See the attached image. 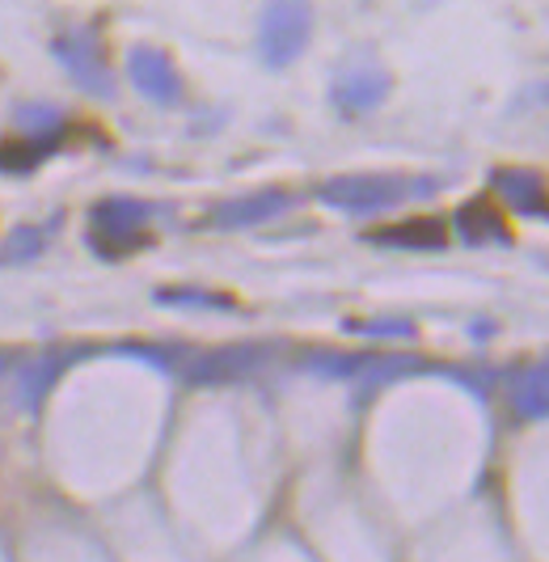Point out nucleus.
I'll use <instances>...</instances> for the list:
<instances>
[{
  "instance_id": "obj_6",
  "label": "nucleus",
  "mask_w": 549,
  "mask_h": 562,
  "mask_svg": "<svg viewBox=\"0 0 549 562\" xmlns=\"http://www.w3.org/2000/svg\"><path fill=\"white\" fill-rule=\"evenodd\" d=\"M271 360V347L262 342H242V347H220V351H208L187 364V381L194 385H224V381H237V376H249L254 368H262Z\"/></svg>"
},
{
  "instance_id": "obj_22",
  "label": "nucleus",
  "mask_w": 549,
  "mask_h": 562,
  "mask_svg": "<svg viewBox=\"0 0 549 562\" xmlns=\"http://www.w3.org/2000/svg\"><path fill=\"white\" fill-rule=\"evenodd\" d=\"M546 216H549V203H546Z\"/></svg>"
},
{
  "instance_id": "obj_4",
  "label": "nucleus",
  "mask_w": 549,
  "mask_h": 562,
  "mask_svg": "<svg viewBox=\"0 0 549 562\" xmlns=\"http://www.w3.org/2000/svg\"><path fill=\"white\" fill-rule=\"evenodd\" d=\"M52 52H55V59L72 72V81L81 85V89L98 93V98H110V93H114V72H110V64H107V47H102V38H98L93 26L64 30L52 43Z\"/></svg>"
},
{
  "instance_id": "obj_8",
  "label": "nucleus",
  "mask_w": 549,
  "mask_h": 562,
  "mask_svg": "<svg viewBox=\"0 0 549 562\" xmlns=\"http://www.w3.org/2000/svg\"><path fill=\"white\" fill-rule=\"evenodd\" d=\"M296 207V195L292 191H279V187H267V191H254V195L228 199L212 212V225L216 228H254L267 225V221H279Z\"/></svg>"
},
{
  "instance_id": "obj_21",
  "label": "nucleus",
  "mask_w": 549,
  "mask_h": 562,
  "mask_svg": "<svg viewBox=\"0 0 549 562\" xmlns=\"http://www.w3.org/2000/svg\"><path fill=\"white\" fill-rule=\"evenodd\" d=\"M4 368H9V356H4V351H0V376H4Z\"/></svg>"
},
{
  "instance_id": "obj_3",
  "label": "nucleus",
  "mask_w": 549,
  "mask_h": 562,
  "mask_svg": "<svg viewBox=\"0 0 549 562\" xmlns=\"http://www.w3.org/2000/svg\"><path fill=\"white\" fill-rule=\"evenodd\" d=\"M313 34V4L309 0H267L262 26H258V52L271 68H288L301 59Z\"/></svg>"
},
{
  "instance_id": "obj_9",
  "label": "nucleus",
  "mask_w": 549,
  "mask_h": 562,
  "mask_svg": "<svg viewBox=\"0 0 549 562\" xmlns=\"http://www.w3.org/2000/svg\"><path fill=\"white\" fill-rule=\"evenodd\" d=\"M452 228H457V237L466 241L469 250H482V246H512L507 216L494 207L491 199H469V203H461L457 216H452Z\"/></svg>"
},
{
  "instance_id": "obj_16",
  "label": "nucleus",
  "mask_w": 549,
  "mask_h": 562,
  "mask_svg": "<svg viewBox=\"0 0 549 562\" xmlns=\"http://www.w3.org/2000/svg\"><path fill=\"white\" fill-rule=\"evenodd\" d=\"M47 153H52V148H47V136H38L34 144H0V169H4V173H26V169L38 166Z\"/></svg>"
},
{
  "instance_id": "obj_19",
  "label": "nucleus",
  "mask_w": 549,
  "mask_h": 562,
  "mask_svg": "<svg viewBox=\"0 0 549 562\" xmlns=\"http://www.w3.org/2000/svg\"><path fill=\"white\" fill-rule=\"evenodd\" d=\"M343 330H347V335H363V338H414L418 335L414 322H406V317H377V322L351 317V322H343Z\"/></svg>"
},
{
  "instance_id": "obj_12",
  "label": "nucleus",
  "mask_w": 549,
  "mask_h": 562,
  "mask_svg": "<svg viewBox=\"0 0 549 562\" xmlns=\"http://www.w3.org/2000/svg\"><path fill=\"white\" fill-rule=\"evenodd\" d=\"M372 246H389V250H418V254H432L448 246V228L436 216H411L402 225H389L368 233Z\"/></svg>"
},
{
  "instance_id": "obj_10",
  "label": "nucleus",
  "mask_w": 549,
  "mask_h": 562,
  "mask_svg": "<svg viewBox=\"0 0 549 562\" xmlns=\"http://www.w3.org/2000/svg\"><path fill=\"white\" fill-rule=\"evenodd\" d=\"M491 187L516 207L520 216H546V178L528 166H498L491 173Z\"/></svg>"
},
{
  "instance_id": "obj_17",
  "label": "nucleus",
  "mask_w": 549,
  "mask_h": 562,
  "mask_svg": "<svg viewBox=\"0 0 549 562\" xmlns=\"http://www.w3.org/2000/svg\"><path fill=\"white\" fill-rule=\"evenodd\" d=\"M13 119H18V127H22V132H34V136H52V132L64 127V111H55V106H47V102L18 106Z\"/></svg>"
},
{
  "instance_id": "obj_15",
  "label": "nucleus",
  "mask_w": 549,
  "mask_h": 562,
  "mask_svg": "<svg viewBox=\"0 0 549 562\" xmlns=\"http://www.w3.org/2000/svg\"><path fill=\"white\" fill-rule=\"evenodd\" d=\"M157 305H173V310H212V313L237 310L233 296L208 292V288H161V292H157Z\"/></svg>"
},
{
  "instance_id": "obj_18",
  "label": "nucleus",
  "mask_w": 549,
  "mask_h": 562,
  "mask_svg": "<svg viewBox=\"0 0 549 562\" xmlns=\"http://www.w3.org/2000/svg\"><path fill=\"white\" fill-rule=\"evenodd\" d=\"M368 356H334V351H322V356H309L304 368L313 376H329V381H351L359 368H363Z\"/></svg>"
},
{
  "instance_id": "obj_20",
  "label": "nucleus",
  "mask_w": 549,
  "mask_h": 562,
  "mask_svg": "<svg viewBox=\"0 0 549 562\" xmlns=\"http://www.w3.org/2000/svg\"><path fill=\"white\" fill-rule=\"evenodd\" d=\"M38 250H43V233H38V228H18V233L4 241L0 262H26V258H34Z\"/></svg>"
},
{
  "instance_id": "obj_5",
  "label": "nucleus",
  "mask_w": 549,
  "mask_h": 562,
  "mask_svg": "<svg viewBox=\"0 0 549 562\" xmlns=\"http://www.w3.org/2000/svg\"><path fill=\"white\" fill-rule=\"evenodd\" d=\"M334 106L347 114H368L377 111L384 98H389V72L372 59H356L347 68H338L334 77V89H329Z\"/></svg>"
},
{
  "instance_id": "obj_11",
  "label": "nucleus",
  "mask_w": 549,
  "mask_h": 562,
  "mask_svg": "<svg viewBox=\"0 0 549 562\" xmlns=\"http://www.w3.org/2000/svg\"><path fill=\"white\" fill-rule=\"evenodd\" d=\"M507 402L520 419H546L549 415V356L516 368L507 376Z\"/></svg>"
},
{
  "instance_id": "obj_7",
  "label": "nucleus",
  "mask_w": 549,
  "mask_h": 562,
  "mask_svg": "<svg viewBox=\"0 0 549 562\" xmlns=\"http://www.w3.org/2000/svg\"><path fill=\"white\" fill-rule=\"evenodd\" d=\"M127 77H132V85H136L144 98H153L161 106L182 98V72L173 68V59L165 56L161 47H132Z\"/></svg>"
},
{
  "instance_id": "obj_14",
  "label": "nucleus",
  "mask_w": 549,
  "mask_h": 562,
  "mask_svg": "<svg viewBox=\"0 0 549 562\" xmlns=\"http://www.w3.org/2000/svg\"><path fill=\"white\" fill-rule=\"evenodd\" d=\"M64 364H68V356L64 351H47V356H38V360H30L26 368H22V376H18V406H26V411H34L38 406V397L52 390V381L64 372Z\"/></svg>"
},
{
  "instance_id": "obj_1",
  "label": "nucleus",
  "mask_w": 549,
  "mask_h": 562,
  "mask_svg": "<svg viewBox=\"0 0 549 562\" xmlns=\"http://www.w3.org/2000/svg\"><path fill=\"white\" fill-rule=\"evenodd\" d=\"M436 182L432 178H402V173H343L317 187V199L334 212H351V216H372L389 212L397 203L414 195H432Z\"/></svg>"
},
{
  "instance_id": "obj_13",
  "label": "nucleus",
  "mask_w": 549,
  "mask_h": 562,
  "mask_svg": "<svg viewBox=\"0 0 549 562\" xmlns=\"http://www.w3.org/2000/svg\"><path fill=\"white\" fill-rule=\"evenodd\" d=\"M411 372H427V360L393 351V356H368L363 368H359L351 381H356L359 394H377V390H384V385H393L397 376H411Z\"/></svg>"
},
{
  "instance_id": "obj_2",
  "label": "nucleus",
  "mask_w": 549,
  "mask_h": 562,
  "mask_svg": "<svg viewBox=\"0 0 549 562\" xmlns=\"http://www.w3.org/2000/svg\"><path fill=\"white\" fill-rule=\"evenodd\" d=\"M153 221V203L132 195H110L102 203H93L89 212V246L98 254H127L144 246V228Z\"/></svg>"
}]
</instances>
